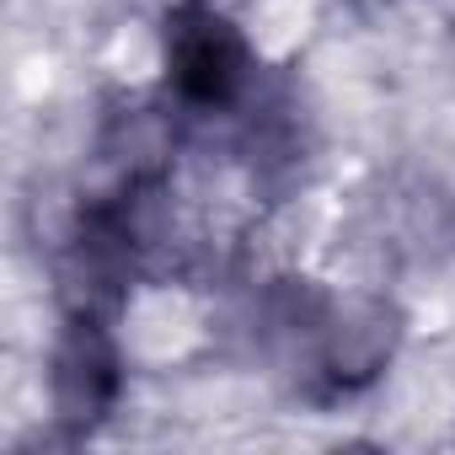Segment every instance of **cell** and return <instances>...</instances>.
<instances>
[{
    "label": "cell",
    "mask_w": 455,
    "mask_h": 455,
    "mask_svg": "<svg viewBox=\"0 0 455 455\" xmlns=\"http://www.w3.org/2000/svg\"><path fill=\"white\" fill-rule=\"evenodd\" d=\"M166 81L188 108H231L247 86V44L214 6L188 0L166 22Z\"/></svg>",
    "instance_id": "cell-1"
},
{
    "label": "cell",
    "mask_w": 455,
    "mask_h": 455,
    "mask_svg": "<svg viewBox=\"0 0 455 455\" xmlns=\"http://www.w3.org/2000/svg\"><path fill=\"white\" fill-rule=\"evenodd\" d=\"M118 396V354L92 316H76L54 354V402L65 423H97Z\"/></svg>",
    "instance_id": "cell-2"
}]
</instances>
